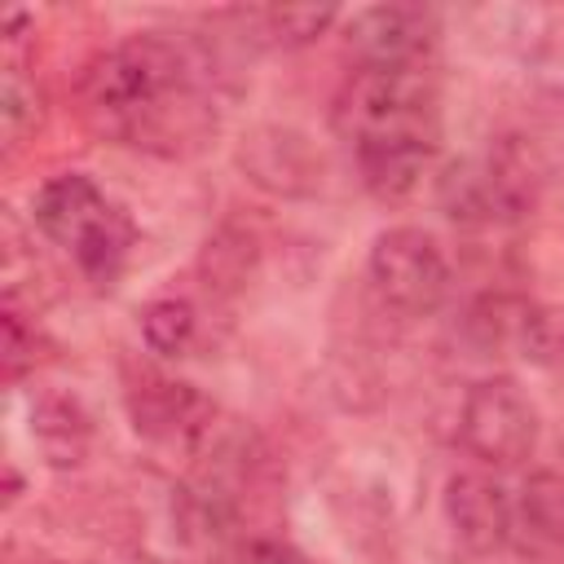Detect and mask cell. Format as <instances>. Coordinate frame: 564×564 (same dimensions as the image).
Here are the masks:
<instances>
[{
	"label": "cell",
	"instance_id": "6da1fadb",
	"mask_svg": "<svg viewBox=\"0 0 564 564\" xmlns=\"http://www.w3.org/2000/svg\"><path fill=\"white\" fill-rule=\"evenodd\" d=\"M79 115L101 141L163 159L198 150L216 128L189 57L163 35H128L97 53L79 79Z\"/></svg>",
	"mask_w": 564,
	"mask_h": 564
},
{
	"label": "cell",
	"instance_id": "7a4b0ae2",
	"mask_svg": "<svg viewBox=\"0 0 564 564\" xmlns=\"http://www.w3.org/2000/svg\"><path fill=\"white\" fill-rule=\"evenodd\" d=\"M335 132L352 150L361 185L401 203L427 172L441 137V88L427 62H357L335 97Z\"/></svg>",
	"mask_w": 564,
	"mask_h": 564
},
{
	"label": "cell",
	"instance_id": "3957f363",
	"mask_svg": "<svg viewBox=\"0 0 564 564\" xmlns=\"http://www.w3.org/2000/svg\"><path fill=\"white\" fill-rule=\"evenodd\" d=\"M35 225L48 242L66 247L75 256V269L97 286H115L132 247L137 225L132 216L101 194V185L84 172H57L35 189Z\"/></svg>",
	"mask_w": 564,
	"mask_h": 564
},
{
	"label": "cell",
	"instance_id": "277c9868",
	"mask_svg": "<svg viewBox=\"0 0 564 564\" xmlns=\"http://www.w3.org/2000/svg\"><path fill=\"white\" fill-rule=\"evenodd\" d=\"M542 185L538 150L524 137H498L489 150L454 159L436 181V198L454 225H511L533 216Z\"/></svg>",
	"mask_w": 564,
	"mask_h": 564
},
{
	"label": "cell",
	"instance_id": "5b68a950",
	"mask_svg": "<svg viewBox=\"0 0 564 564\" xmlns=\"http://www.w3.org/2000/svg\"><path fill=\"white\" fill-rule=\"evenodd\" d=\"M538 405L507 375H485L463 392L458 405V441L485 467H516L538 449Z\"/></svg>",
	"mask_w": 564,
	"mask_h": 564
},
{
	"label": "cell",
	"instance_id": "8992f818",
	"mask_svg": "<svg viewBox=\"0 0 564 564\" xmlns=\"http://www.w3.org/2000/svg\"><path fill=\"white\" fill-rule=\"evenodd\" d=\"M366 269H370L375 295L405 317H427L449 295V260L441 242L414 225L383 229L370 247Z\"/></svg>",
	"mask_w": 564,
	"mask_h": 564
},
{
	"label": "cell",
	"instance_id": "52a82bcc",
	"mask_svg": "<svg viewBox=\"0 0 564 564\" xmlns=\"http://www.w3.org/2000/svg\"><path fill=\"white\" fill-rule=\"evenodd\" d=\"M467 339L476 352L485 357H524V361H551L564 352V322L560 313L524 300V295H507V291H489L467 308L463 322Z\"/></svg>",
	"mask_w": 564,
	"mask_h": 564
},
{
	"label": "cell",
	"instance_id": "ba28073f",
	"mask_svg": "<svg viewBox=\"0 0 564 564\" xmlns=\"http://www.w3.org/2000/svg\"><path fill=\"white\" fill-rule=\"evenodd\" d=\"M128 410H132V427L145 441L181 454H194L216 427V405L203 392H194V383L163 375H141V383L128 392Z\"/></svg>",
	"mask_w": 564,
	"mask_h": 564
},
{
	"label": "cell",
	"instance_id": "9c48e42d",
	"mask_svg": "<svg viewBox=\"0 0 564 564\" xmlns=\"http://www.w3.org/2000/svg\"><path fill=\"white\" fill-rule=\"evenodd\" d=\"M445 524L454 542L471 555H498L511 542L516 529V507L507 489L489 471H454L445 480Z\"/></svg>",
	"mask_w": 564,
	"mask_h": 564
},
{
	"label": "cell",
	"instance_id": "30bf717a",
	"mask_svg": "<svg viewBox=\"0 0 564 564\" xmlns=\"http://www.w3.org/2000/svg\"><path fill=\"white\" fill-rule=\"evenodd\" d=\"M348 44L357 48L361 62H427L432 48V13L414 4H375L352 13L348 22Z\"/></svg>",
	"mask_w": 564,
	"mask_h": 564
},
{
	"label": "cell",
	"instance_id": "8fae6325",
	"mask_svg": "<svg viewBox=\"0 0 564 564\" xmlns=\"http://www.w3.org/2000/svg\"><path fill=\"white\" fill-rule=\"evenodd\" d=\"M242 163H247L256 185L278 189V194H304V189H313V176H317L304 137H295L286 128L256 132L247 141V150H242Z\"/></svg>",
	"mask_w": 564,
	"mask_h": 564
},
{
	"label": "cell",
	"instance_id": "7c38bea8",
	"mask_svg": "<svg viewBox=\"0 0 564 564\" xmlns=\"http://www.w3.org/2000/svg\"><path fill=\"white\" fill-rule=\"evenodd\" d=\"M242 22V31H251L256 44H269V48H300V44H313L317 35L330 31V22L339 18V9L330 4H269V9H242L234 13Z\"/></svg>",
	"mask_w": 564,
	"mask_h": 564
},
{
	"label": "cell",
	"instance_id": "4fadbf2b",
	"mask_svg": "<svg viewBox=\"0 0 564 564\" xmlns=\"http://www.w3.org/2000/svg\"><path fill=\"white\" fill-rule=\"evenodd\" d=\"M31 432H35V441H40V449H44V458H48L53 467L79 463L84 449H88V436H93L88 414L79 410L75 397H44V401L35 405Z\"/></svg>",
	"mask_w": 564,
	"mask_h": 564
},
{
	"label": "cell",
	"instance_id": "5bb4252c",
	"mask_svg": "<svg viewBox=\"0 0 564 564\" xmlns=\"http://www.w3.org/2000/svg\"><path fill=\"white\" fill-rule=\"evenodd\" d=\"M520 520L533 538L551 542V546H564V471L555 467H542L524 480L520 489Z\"/></svg>",
	"mask_w": 564,
	"mask_h": 564
},
{
	"label": "cell",
	"instance_id": "9a60e30c",
	"mask_svg": "<svg viewBox=\"0 0 564 564\" xmlns=\"http://www.w3.org/2000/svg\"><path fill=\"white\" fill-rule=\"evenodd\" d=\"M194 330H198V317H194L189 300L167 295V300L145 304V313H141V339L159 357H181L194 344Z\"/></svg>",
	"mask_w": 564,
	"mask_h": 564
},
{
	"label": "cell",
	"instance_id": "2e32d148",
	"mask_svg": "<svg viewBox=\"0 0 564 564\" xmlns=\"http://www.w3.org/2000/svg\"><path fill=\"white\" fill-rule=\"evenodd\" d=\"M0 123H4L9 150H18L44 123V93L35 88V79L22 75V66H9L4 70V84H0Z\"/></svg>",
	"mask_w": 564,
	"mask_h": 564
},
{
	"label": "cell",
	"instance_id": "e0dca14e",
	"mask_svg": "<svg viewBox=\"0 0 564 564\" xmlns=\"http://www.w3.org/2000/svg\"><path fill=\"white\" fill-rule=\"evenodd\" d=\"M0 326H4V379H18L22 370L35 366V326H26L13 304L4 308Z\"/></svg>",
	"mask_w": 564,
	"mask_h": 564
},
{
	"label": "cell",
	"instance_id": "ac0fdd59",
	"mask_svg": "<svg viewBox=\"0 0 564 564\" xmlns=\"http://www.w3.org/2000/svg\"><path fill=\"white\" fill-rule=\"evenodd\" d=\"M238 564H313V560L300 555L295 546L278 542V538H256V542H247V551L238 555Z\"/></svg>",
	"mask_w": 564,
	"mask_h": 564
}]
</instances>
